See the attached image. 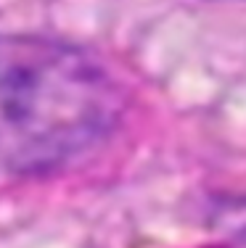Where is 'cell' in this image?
Wrapping results in <instances>:
<instances>
[{
    "instance_id": "obj_1",
    "label": "cell",
    "mask_w": 246,
    "mask_h": 248,
    "mask_svg": "<svg viewBox=\"0 0 246 248\" xmlns=\"http://www.w3.org/2000/svg\"><path fill=\"white\" fill-rule=\"evenodd\" d=\"M114 90L80 53L45 43L0 40V145L24 153L74 151L114 116Z\"/></svg>"
}]
</instances>
